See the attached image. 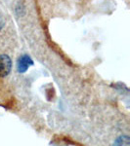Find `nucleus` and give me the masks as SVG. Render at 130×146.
<instances>
[{"mask_svg": "<svg viewBox=\"0 0 130 146\" xmlns=\"http://www.w3.org/2000/svg\"><path fill=\"white\" fill-rule=\"evenodd\" d=\"M32 64H34V62H32V60L28 56H21V58L18 62V71L20 73L25 72L28 69V67Z\"/></svg>", "mask_w": 130, "mask_h": 146, "instance_id": "2", "label": "nucleus"}, {"mask_svg": "<svg viewBox=\"0 0 130 146\" xmlns=\"http://www.w3.org/2000/svg\"><path fill=\"white\" fill-rule=\"evenodd\" d=\"M12 68L11 58L7 55L0 56V77H5L10 73Z\"/></svg>", "mask_w": 130, "mask_h": 146, "instance_id": "1", "label": "nucleus"}, {"mask_svg": "<svg viewBox=\"0 0 130 146\" xmlns=\"http://www.w3.org/2000/svg\"><path fill=\"white\" fill-rule=\"evenodd\" d=\"M129 137L128 135H120L119 137L117 138V140L115 141V144L113 146H129Z\"/></svg>", "mask_w": 130, "mask_h": 146, "instance_id": "3", "label": "nucleus"}, {"mask_svg": "<svg viewBox=\"0 0 130 146\" xmlns=\"http://www.w3.org/2000/svg\"><path fill=\"white\" fill-rule=\"evenodd\" d=\"M2 25H3V22H2V20L0 19V28L2 27Z\"/></svg>", "mask_w": 130, "mask_h": 146, "instance_id": "4", "label": "nucleus"}]
</instances>
